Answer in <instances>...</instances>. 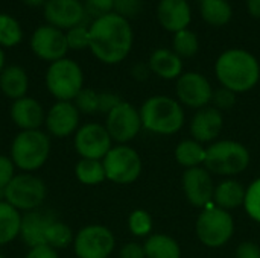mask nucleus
Returning a JSON list of instances; mask_svg holds the SVG:
<instances>
[{"label":"nucleus","instance_id":"f257e3e1","mask_svg":"<svg viewBox=\"0 0 260 258\" xmlns=\"http://www.w3.org/2000/svg\"><path fill=\"white\" fill-rule=\"evenodd\" d=\"M91 53L105 64L123 61L133 46V29L128 20L116 12L93 20L88 27Z\"/></svg>","mask_w":260,"mask_h":258},{"label":"nucleus","instance_id":"f03ea898","mask_svg":"<svg viewBox=\"0 0 260 258\" xmlns=\"http://www.w3.org/2000/svg\"><path fill=\"white\" fill-rule=\"evenodd\" d=\"M215 70L222 87L235 93L251 90L260 78L257 59L250 52L242 49H232L224 52L218 58Z\"/></svg>","mask_w":260,"mask_h":258},{"label":"nucleus","instance_id":"7ed1b4c3","mask_svg":"<svg viewBox=\"0 0 260 258\" xmlns=\"http://www.w3.org/2000/svg\"><path fill=\"white\" fill-rule=\"evenodd\" d=\"M50 155V138L41 129L20 131L9 148V158L24 173L41 169Z\"/></svg>","mask_w":260,"mask_h":258},{"label":"nucleus","instance_id":"20e7f679","mask_svg":"<svg viewBox=\"0 0 260 258\" xmlns=\"http://www.w3.org/2000/svg\"><path fill=\"white\" fill-rule=\"evenodd\" d=\"M142 126L154 134L172 135L184 125L181 105L168 96H152L140 108Z\"/></svg>","mask_w":260,"mask_h":258},{"label":"nucleus","instance_id":"39448f33","mask_svg":"<svg viewBox=\"0 0 260 258\" xmlns=\"http://www.w3.org/2000/svg\"><path fill=\"white\" fill-rule=\"evenodd\" d=\"M250 164L248 149L233 140L216 141L206 149L204 166L210 173L233 176L242 173Z\"/></svg>","mask_w":260,"mask_h":258},{"label":"nucleus","instance_id":"423d86ee","mask_svg":"<svg viewBox=\"0 0 260 258\" xmlns=\"http://www.w3.org/2000/svg\"><path fill=\"white\" fill-rule=\"evenodd\" d=\"M46 87L56 100L73 102L84 88V73L73 59L62 58L49 65L46 71Z\"/></svg>","mask_w":260,"mask_h":258},{"label":"nucleus","instance_id":"0eeeda50","mask_svg":"<svg viewBox=\"0 0 260 258\" xmlns=\"http://www.w3.org/2000/svg\"><path fill=\"white\" fill-rule=\"evenodd\" d=\"M47 187L34 173H18L3 190V199L20 213L35 211L46 199Z\"/></svg>","mask_w":260,"mask_h":258},{"label":"nucleus","instance_id":"6e6552de","mask_svg":"<svg viewBox=\"0 0 260 258\" xmlns=\"http://www.w3.org/2000/svg\"><path fill=\"white\" fill-rule=\"evenodd\" d=\"M235 233V222L229 211L215 205L206 207L197 220V236L207 248L224 246Z\"/></svg>","mask_w":260,"mask_h":258},{"label":"nucleus","instance_id":"1a4fd4ad","mask_svg":"<svg viewBox=\"0 0 260 258\" xmlns=\"http://www.w3.org/2000/svg\"><path fill=\"white\" fill-rule=\"evenodd\" d=\"M107 179L114 184H131L142 173L140 155L126 144H117L102 160Z\"/></svg>","mask_w":260,"mask_h":258},{"label":"nucleus","instance_id":"9d476101","mask_svg":"<svg viewBox=\"0 0 260 258\" xmlns=\"http://www.w3.org/2000/svg\"><path fill=\"white\" fill-rule=\"evenodd\" d=\"M114 234L102 225L84 227L73 239V251L78 258H108L114 251Z\"/></svg>","mask_w":260,"mask_h":258},{"label":"nucleus","instance_id":"9b49d317","mask_svg":"<svg viewBox=\"0 0 260 258\" xmlns=\"http://www.w3.org/2000/svg\"><path fill=\"white\" fill-rule=\"evenodd\" d=\"M105 128L113 141L119 144H126L140 132L142 119L140 111L128 102H120L114 109L107 114Z\"/></svg>","mask_w":260,"mask_h":258},{"label":"nucleus","instance_id":"f8f14e48","mask_svg":"<svg viewBox=\"0 0 260 258\" xmlns=\"http://www.w3.org/2000/svg\"><path fill=\"white\" fill-rule=\"evenodd\" d=\"M73 144L81 158L104 160L113 148V140L105 125L84 123L75 132Z\"/></svg>","mask_w":260,"mask_h":258},{"label":"nucleus","instance_id":"ddd939ff","mask_svg":"<svg viewBox=\"0 0 260 258\" xmlns=\"http://www.w3.org/2000/svg\"><path fill=\"white\" fill-rule=\"evenodd\" d=\"M30 49L32 52L43 61H49L50 64L66 58L69 50V44L66 40V33L50 24L40 26L30 36Z\"/></svg>","mask_w":260,"mask_h":258},{"label":"nucleus","instance_id":"4468645a","mask_svg":"<svg viewBox=\"0 0 260 258\" xmlns=\"http://www.w3.org/2000/svg\"><path fill=\"white\" fill-rule=\"evenodd\" d=\"M81 113L73 102L56 100L46 113L44 126L47 134L55 138H67L79 128Z\"/></svg>","mask_w":260,"mask_h":258},{"label":"nucleus","instance_id":"2eb2a0df","mask_svg":"<svg viewBox=\"0 0 260 258\" xmlns=\"http://www.w3.org/2000/svg\"><path fill=\"white\" fill-rule=\"evenodd\" d=\"M177 96L181 103L190 108L201 109L212 102L213 90L206 76L195 71H189L178 78Z\"/></svg>","mask_w":260,"mask_h":258},{"label":"nucleus","instance_id":"dca6fc26","mask_svg":"<svg viewBox=\"0 0 260 258\" xmlns=\"http://www.w3.org/2000/svg\"><path fill=\"white\" fill-rule=\"evenodd\" d=\"M183 190L192 205L200 208L209 207L215 193L210 172L204 167L187 169L183 175Z\"/></svg>","mask_w":260,"mask_h":258},{"label":"nucleus","instance_id":"f3484780","mask_svg":"<svg viewBox=\"0 0 260 258\" xmlns=\"http://www.w3.org/2000/svg\"><path fill=\"white\" fill-rule=\"evenodd\" d=\"M44 18L58 29H72L85 18L84 5L79 0H47L44 5Z\"/></svg>","mask_w":260,"mask_h":258},{"label":"nucleus","instance_id":"a211bd4d","mask_svg":"<svg viewBox=\"0 0 260 258\" xmlns=\"http://www.w3.org/2000/svg\"><path fill=\"white\" fill-rule=\"evenodd\" d=\"M9 116L20 131L40 129L46 120V111L43 105L37 99L29 96L12 100V105L9 108Z\"/></svg>","mask_w":260,"mask_h":258},{"label":"nucleus","instance_id":"6ab92c4d","mask_svg":"<svg viewBox=\"0 0 260 258\" xmlns=\"http://www.w3.org/2000/svg\"><path fill=\"white\" fill-rule=\"evenodd\" d=\"M224 128V116L213 106L198 109L190 122V134L198 143H209L218 138Z\"/></svg>","mask_w":260,"mask_h":258},{"label":"nucleus","instance_id":"aec40b11","mask_svg":"<svg viewBox=\"0 0 260 258\" xmlns=\"http://www.w3.org/2000/svg\"><path fill=\"white\" fill-rule=\"evenodd\" d=\"M157 14L161 26L175 33L187 29L190 23V6L187 0H160Z\"/></svg>","mask_w":260,"mask_h":258},{"label":"nucleus","instance_id":"412c9836","mask_svg":"<svg viewBox=\"0 0 260 258\" xmlns=\"http://www.w3.org/2000/svg\"><path fill=\"white\" fill-rule=\"evenodd\" d=\"M53 217L40 211H29L23 214L20 237L29 246L35 248L40 245H46V236L49 225L52 224Z\"/></svg>","mask_w":260,"mask_h":258},{"label":"nucleus","instance_id":"4be33fe9","mask_svg":"<svg viewBox=\"0 0 260 258\" xmlns=\"http://www.w3.org/2000/svg\"><path fill=\"white\" fill-rule=\"evenodd\" d=\"M29 90V78L23 67L11 64L0 73V91L12 100L21 99Z\"/></svg>","mask_w":260,"mask_h":258},{"label":"nucleus","instance_id":"5701e85b","mask_svg":"<svg viewBox=\"0 0 260 258\" xmlns=\"http://www.w3.org/2000/svg\"><path fill=\"white\" fill-rule=\"evenodd\" d=\"M245 195H247V189H244L241 182L227 179L215 187L213 202L215 207L230 211L245 204Z\"/></svg>","mask_w":260,"mask_h":258},{"label":"nucleus","instance_id":"b1692460","mask_svg":"<svg viewBox=\"0 0 260 258\" xmlns=\"http://www.w3.org/2000/svg\"><path fill=\"white\" fill-rule=\"evenodd\" d=\"M149 68L163 79H175L181 75L183 62L175 52L168 49H158L149 58Z\"/></svg>","mask_w":260,"mask_h":258},{"label":"nucleus","instance_id":"393cba45","mask_svg":"<svg viewBox=\"0 0 260 258\" xmlns=\"http://www.w3.org/2000/svg\"><path fill=\"white\" fill-rule=\"evenodd\" d=\"M23 214L8 204L5 199L0 201V246L9 245L20 237Z\"/></svg>","mask_w":260,"mask_h":258},{"label":"nucleus","instance_id":"a878e982","mask_svg":"<svg viewBox=\"0 0 260 258\" xmlns=\"http://www.w3.org/2000/svg\"><path fill=\"white\" fill-rule=\"evenodd\" d=\"M146 258H181V249L175 239L166 234H152L143 245Z\"/></svg>","mask_w":260,"mask_h":258},{"label":"nucleus","instance_id":"bb28decb","mask_svg":"<svg viewBox=\"0 0 260 258\" xmlns=\"http://www.w3.org/2000/svg\"><path fill=\"white\" fill-rule=\"evenodd\" d=\"M75 176L84 186H98L107 179L102 160L81 158L75 166Z\"/></svg>","mask_w":260,"mask_h":258},{"label":"nucleus","instance_id":"cd10ccee","mask_svg":"<svg viewBox=\"0 0 260 258\" xmlns=\"http://www.w3.org/2000/svg\"><path fill=\"white\" fill-rule=\"evenodd\" d=\"M175 160L186 169L200 167L206 161V149L197 140H184L175 148Z\"/></svg>","mask_w":260,"mask_h":258},{"label":"nucleus","instance_id":"c85d7f7f","mask_svg":"<svg viewBox=\"0 0 260 258\" xmlns=\"http://www.w3.org/2000/svg\"><path fill=\"white\" fill-rule=\"evenodd\" d=\"M201 15L209 24L222 26L232 18V6L227 0H204L201 3Z\"/></svg>","mask_w":260,"mask_h":258},{"label":"nucleus","instance_id":"c756f323","mask_svg":"<svg viewBox=\"0 0 260 258\" xmlns=\"http://www.w3.org/2000/svg\"><path fill=\"white\" fill-rule=\"evenodd\" d=\"M73 239H75V234L67 224L56 220V219L52 220V224L49 225V230H47L46 245H49L50 248H53L56 251L66 249L70 245H73Z\"/></svg>","mask_w":260,"mask_h":258},{"label":"nucleus","instance_id":"7c9ffc66","mask_svg":"<svg viewBox=\"0 0 260 258\" xmlns=\"http://www.w3.org/2000/svg\"><path fill=\"white\" fill-rule=\"evenodd\" d=\"M21 40L23 29L20 23L8 14H0V47H14Z\"/></svg>","mask_w":260,"mask_h":258},{"label":"nucleus","instance_id":"2f4dec72","mask_svg":"<svg viewBox=\"0 0 260 258\" xmlns=\"http://www.w3.org/2000/svg\"><path fill=\"white\" fill-rule=\"evenodd\" d=\"M174 52L181 58H192L193 55H197L198 49H200V43H198V36L189 30H180L175 33L174 36Z\"/></svg>","mask_w":260,"mask_h":258},{"label":"nucleus","instance_id":"473e14b6","mask_svg":"<svg viewBox=\"0 0 260 258\" xmlns=\"http://www.w3.org/2000/svg\"><path fill=\"white\" fill-rule=\"evenodd\" d=\"M128 228L136 237H146L152 231V217L145 210H134L128 217Z\"/></svg>","mask_w":260,"mask_h":258},{"label":"nucleus","instance_id":"72a5a7b5","mask_svg":"<svg viewBox=\"0 0 260 258\" xmlns=\"http://www.w3.org/2000/svg\"><path fill=\"white\" fill-rule=\"evenodd\" d=\"M73 103L81 114H94L99 111V93L91 88H82L73 99Z\"/></svg>","mask_w":260,"mask_h":258},{"label":"nucleus","instance_id":"f704fd0d","mask_svg":"<svg viewBox=\"0 0 260 258\" xmlns=\"http://www.w3.org/2000/svg\"><path fill=\"white\" fill-rule=\"evenodd\" d=\"M244 207L248 216L260 224V178L256 179L253 184H250V187L247 189Z\"/></svg>","mask_w":260,"mask_h":258},{"label":"nucleus","instance_id":"c9c22d12","mask_svg":"<svg viewBox=\"0 0 260 258\" xmlns=\"http://www.w3.org/2000/svg\"><path fill=\"white\" fill-rule=\"evenodd\" d=\"M66 40H67L69 49L82 50L90 46V30L88 27L78 24L66 32Z\"/></svg>","mask_w":260,"mask_h":258},{"label":"nucleus","instance_id":"e433bc0d","mask_svg":"<svg viewBox=\"0 0 260 258\" xmlns=\"http://www.w3.org/2000/svg\"><path fill=\"white\" fill-rule=\"evenodd\" d=\"M84 9H85V15H90L96 20L99 17L113 12L114 0H85Z\"/></svg>","mask_w":260,"mask_h":258},{"label":"nucleus","instance_id":"4c0bfd02","mask_svg":"<svg viewBox=\"0 0 260 258\" xmlns=\"http://www.w3.org/2000/svg\"><path fill=\"white\" fill-rule=\"evenodd\" d=\"M212 102H213V108H216L222 113L225 109H230L236 103V93L222 87V88L213 91Z\"/></svg>","mask_w":260,"mask_h":258},{"label":"nucleus","instance_id":"58836bf2","mask_svg":"<svg viewBox=\"0 0 260 258\" xmlns=\"http://www.w3.org/2000/svg\"><path fill=\"white\" fill-rule=\"evenodd\" d=\"M15 164L12 160L6 155H0V189L5 190L6 186L14 179L15 173Z\"/></svg>","mask_w":260,"mask_h":258},{"label":"nucleus","instance_id":"ea45409f","mask_svg":"<svg viewBox=\"0 0 260 258\" xmlns=\"http://www.w3.org/2000/svg\"><path fill=\"white\" fill-rule=\"evenodd\" d=\"M140 0H114V12L122 17H133L140 11Z\"/></svg>","mask_w":260,"mask_h":258},{"label":"nucleus","instance_id":"a19ab883","mask_svg":"<svg viewBox=\"0 0 260 258\" xmlns=\"http://www.w3.org/2000/svg\"><path fill=\"white\" fill-rule=\"evenodd\" d=\"M122 102V99L114 94V93H110V91H104V93H99V111L98 113H104V114H108L111 109H114L119 103Z\"/></svg>","mask_w":260,"mask_h":258},{"label":"nucleus","instance_id":"79ce46f5","mask_svg":"<svg viewBox=\"0 0 260 258\" xmlns=\"http://www.w3.org/2000/svg\"><path fill=\"white\" fill-rule=\"evenodd\" d=\"M119 258H146L145 255V248L136 242L126 243L122 246L120 252H119Z\"/></svg>","mask_w":260,"mask_h":258},{"label":"nucleus","instance_id":"37998d69","mask_svg":"<svg viewBox=\"0 0 260 258\" xmlns=\"http://www.w3.org/2000/svg\"><path fill=\"white\" fill-rule=\"evenodd\" d=\"M24 258H59L58 251L50 248L49 245H40L35 248H29Z\"/></svg>","mask_w":260,"mask_h":258},{"label":"nucleus","instance_id":"c03bdc74","mask_svg":"<svg viewBox=\"0 0 260 258\" xmlns=\"http://www.w3.org/2000/svg\"><path fill=\"white\" fill-rule=\"evenodd\" d=\"M236 255H238V258H260V249L257 245L245 242V243L239 245Z\"/></svg>","mask_w":260,"mask_h":258},{"label":"nucleus","instance_id":"a18cd8bd","mask_svg":"<svg viewBox=\"0 0 260 258\" xmlns=\"http://www.w3.org/2000/svg\"><path fill=\"white\" fill-rule=\"evenodd\" d=\"M151 68H149V64L145 65V64H137L134 68H133V76L139 81H145L149 75Z\"/></svg>","mask_w":260,"mask_h":258},{"label":"nucleus","instance_id":"49530a36","mask_svg":"<svg viewBox=\"0 0 260 258\" xmlns=\"http://www.w3.org/2000/svg\"><path fill=\"white\" fill-rule=\"evenodd\" d=\"M247 5H248V11H250V14H251V15H254V17H259L260 18V0H248V2H247Z\"/></svg>","mask_w":260,"mask_h":258},{"label":"nucleus","instance_id":"de8ad7c7","mask_svg":"<svg viewBox=\"0 0 260 258\" xmlns=\"http://www.w3.org/2000/svg\"><path fill=\"white\" fill-rule=\"evenodd\" d=\"M23 3H26L27 6H44L47 0H21Z\"/></svg>","mask_w":260,"mask_h":258},{"label":"nucleus","instance_id":"09e8293b","mask_svg":"<svg viewBox=\"0 0 260 258\" xmlns=\"http://www.w3.org/2000/svg\"><path fill=\"white\" fill-rule=\"evenodd\" d=\"M5 67H6V65H5V52H3V49L0 47V73L3 71Z\"/></svg>","mask_w":260,"mask_h":258},{"label":"nucleus","instance_id":"8fccbe9b","mask_svg":"<svg viewBox=\"0 0 260 258\" xmlns=\"http://www.w3.org/2000/svg\"><path fill=\"white\" fill-rule=\"evenodd\" d=\"M0 201H3V190L0 189Z\"/></svg>","mask_w":260,"mask_h":258},{"label":"nucleus","instance_id":"3c124183","mask_svg":"<svg viewBox=\"0 0 260 258\" xmlns=\"http://www.w3.org/2000/svg\"><path fill=\"white\" fill-rule=\"evenodd\" d=\"M0 258H6V257H5V255H3V254H0Z\"/></svg>","mask_w":260,"mask_h":258},{"label":"nucleus","instance_id":"603ef678","mask_svg":"<svg viewBox=\"0 0 260 258\" xmlns=\"http://www.w3.org/2000/svg\"><path fill=\"white\" fill-rule=\"evenodd\" d=\"M201 2H204V0H201Z\"/></svg>","mask_w":260,"mask_h":258}]
</instances>
